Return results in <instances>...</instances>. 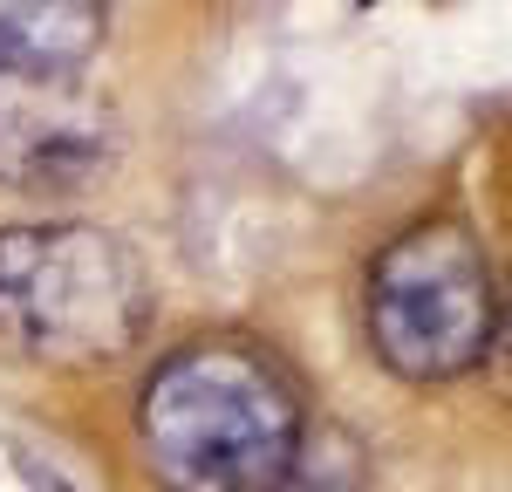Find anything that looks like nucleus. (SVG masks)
<instances>
[{"instance_id": "nucleus-1", "label": "nucleus", "mask_w": 512, "mask_h": 492, "mask_svg": "<svg viewBox=\"0 0 512 492\" xmlns=\"http://www.w3.org/2000/svg\"><path fill=\"white\" fill-rule=\"evenodd\" d=\"M137 438L171 492H267L294 472L301 404L246 349H185L144 383Z\"/></svg>"}, {"instance_id": "nucleus-2", "label": "nucleus", "mask_w": 512, "mask_h": 492, "mask_svg": "<svg viewBox=\"0 0 512 492\" xmlns=\"http://www.w3.org/2000/svg\"><path fill=\"white\" fill-rule=\"evenodd\" d=\"M151 315L137 253L96 226L0 233V335L48 363H110Z\"/></svg>"}, {"instance_id": "nucleus-3", "label": "nucleus", "mask_w": 512, "mask_h": 492, "mask_svg": "<svg viewBox=\"0 0 512 492\" xmlns=\"http://www.w3.org/2000/svg\"><path fill=\"white\" fill-rule=\"evenodd\" d=\"M369 335L410 383H444L485 363L499 335V287L465 226L431 219L383 246L369 267Z\"/></svg>"}, {"instance_id": "nucleus-4", "label": "nucleus", "mask_w": 512, "mask_h": 492, "mask_svg": "<svg viewBox=\"0 0 512 492\" xmlns=\"http://www.w3.org/2000/svg\"><path fill=\"white\" fill-rule=\"evenodd\" d=\"M110 164V110L82 76H0V185L76 192Z\"/></svg>"}, {"instance_id": "nucleus-5", "label": "nucleus", "mask_w": 512, "mask_h": 492, "mask_svg": "<svg viewBox=\"0 0 512 492\" xmlns=\"http://www.w3.org/2000/svg\"><path fill=\"white\" fill-rule=\"evenodd\" d=\"M103 21V0H0V76H82Z\"/></svg>"}, {"instance_id": "nucleus-6", "label": "nucleus", "mask_w": 512, "mask_h": 492, "mask_svg": "<svg viewBox=\"0 0 512 492\" xmlns=\"http://www.w3.org/2000/svg\"><path fill=\"white\" fill-rule=\"evenodd\" d=\"M267 492H355L349 479H308V472H287V479H274Z\"/></svg>"}]
</instances>
